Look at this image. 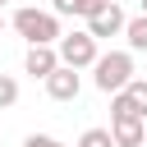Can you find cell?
I'll list each match as a JSON object with an SVG mask.
<instances>
[{
    "instance_id": "obj_1",
    "label": "cell",
    "mask_w": 147,
    "mask_h": 147,
    "mask_svg": "<svg viewBox=\"0 0 147 147\" xmlns=\"http://www.w3.org/2000/svg\"><path fill=\"white\" fill-rule=\"evenodd\" d=\"M14 32L28 37V46H55V41L64 37L55 9H18V14H14Z\"/></svg>"
},
{
    "instance_id": "obj_2",
    "label": "cell",
    "mask_w": 147,
    "mask_h": 147,
    "mask_svg": "<svg viewBox=\"0 0 147 147\" xmlns=\"http://www.w3.org/2000/svg\"><path fill=\"white\" fill-rule=\"evenodd\" d=\"M92 69H96L92 83H96L101 92H119V87H129V78H133V55H129V51H110V55H96Z\"/></svg>"
},
{
    "instance_id": "obj_3",
    "label": "cell",
    "mask_w": 147,
    "mask_h": 147,
    "mask_svg": "<svg viewBox=\"0 0 147 147\" xmlns=\"http://www.w3.org/2000/svg\"><path fill=\"white\" fill-rule=\"evenodd\" d=\"M55 51H60V64H69V69H87V64H96V37L83 28V32H64L60 41H55Z\"/></svg>"
},
{
    "instance_id": "obj_4",
    "label": "cell",
    "mask_w": 147,
    "mask_h": 147,
    "mask_svg": "<svg viewBox=\"0 0 147 147\" xmlns=\"http://www.w3.org/2000/svg\"><path fill=\"white\" fill-rule=\"evenodd\" d=\"M110 133H115V147H142L147 142L142 115H110Z\"/></svg>"
},
{
    "instance_id": "obj_5",
    "label": "cell",
    "mask_w": 147,
    "mask_h": 147,
    "mask_svg": "<svg viewBox=\"0 0 147 147\" xmlns=\"http://www.w3.org/2000/svg\"><path fill=\"white\" fill-rule=\"evenodd\" d=\"M124 23H129V18H124V9H119V5L110 0V5L101 9V14H92V18H87V32H92V37L101 41V37H115V32H124Z\"/></svg>"
},
{
    "instance_id": "obj_6",
    "label": "cell",
    "mask_w": 147,
    "mask_h": 147,
    "mask_svg": "<svg viewBox=\"0 0 147 147\" xmlns=\"http://www.w3.org/2000/svg\"><path fill=\"white\" fill-rule=\"evenodd\" d=\"M78 87H83V78H78V69H69V64H60V69L46 78L51 101H74V96H78Z\"/></svg>"
},
{
    "instance_id": "obj_7",
    "label": "cell",
    "mask_w": 147,
    "mask_h": 147,
    "mask_svg": "<svg viewBox=\"0 0 147 147\" xmlns=\"http://www.w3.org/2000/svg\"><path fill=\"white\" fill-rule=\"evenodd\" d=\"M23 69H28L32 78H51V74L60 69V51H55V46H28Z\"/></svg>"
},
{
    "instance_id": "obj_8",
    "label": "cell",
    "mask_w": 147,
    "mask_h": 147,
    "mask_svg": "<svg viewBox=\"0 0 147 147\" xmlns=\"http://www.w3.org/2000/svg\"><path fill=\"white\" fill-rule=\"evenodd\" d=\"M124 37H129V51H147V14L129 18L124 23Z\"/></svg>"
},
{
    "instance_id": "obj_9",
    "label": "cell",
    "mask_w": 147,
    "mask_h": 147,
    "mask_svg": "<svg viewBox=\"0 0 147 147\" xmlns=\"http://www.w3.org/2000/svg\"><path fill=\"white\" fill-rule=\"evenodd\" d=\"M78 147H115V133H110V129H87V133L78 138Z\"/></svg>"
},
{
    "instance_id": "obj_10",
    "label": "cell",
    "mask_w": 147,
    "mask_h": 147,
    "mask_svg": "<svg viewBox=\"0 0 147 147\" xmlns=\"http://www.w3.org/2000/svg\"><path fill=\"white\" fill-rule=\"evenodd\" d=\"M124 92L133 96V106H138V115L147 119V83H142V78H129V87H124Z\"/></svg>"
},
{
    "instance_id": "obj_11",
    "label": "cell",
    "mask_w": 147,
    "mask_h": 147,
    "mask_svg": "<svg viewBox=\"0 0 147 147\" xmlns=\"http://www.w3.org/2000/svg\"><path fill=\"white\" fill-rule=\"evenodd\" d=\"M14 101H18V83H14L9 74H0V110H9Z\"/></svg>"
},
{
    "instance_id": "obj_12",
    "label": "cell",
    "mask_w": 147,
    "mask_h": 147,
    "mask_svg": "<svg viewBox=\"0 0 147 147\" xmlns=\"http://www.w3.org/2000/svg\"><path fill=\"white\" fill-rule=\"evenodd\" d=\"M55 5V14H78V18H87V0H51Z\"/></svg>"
},
{
    "instance_id": "obj_13",
    "label": "cell",
    "mask_w": 147,
    "mask_h": 147,
    "mask_svg": "<svg viewBox=\"0 0 147 147\" xmlns=\"http://www.w3.org/2000/svg\"><path fill=\"white\" fill-rule=\"evenodd\" d=\"M23 147H64V142H60V138H51V133H32Z\"/></svg>"
},
{
    "instance_id": "obj_14",
    "label": "cell",
    "mask_w": 147,
    "mask_h": 147,
    "mask_svg": "<svg viewBox=\"0 0 147 147\" xmlns=\"http://www.w3.org/2000/svg\"><path fill=\"white\" fill-rule=\"evenodd\" d=\"M106 5H110V0H87V18H92V14H101Z\"/></svg>"
},
{
    "instance_id": "obj_15",
    "label": "cell",
    "mask_w": 147,
    "mask_h": 147,
    "mask_svg": "<svg viewBox=\"0 0 147 147\" xmlns=\"http://www.w3.org/2000/svg\"><path fill=\"white\" fill-rule=\"evenodd\" d=\"M138 5H142V14H147V0H138Z\"/></svg>"
},
{
    "instance_id": "obj_16",
    "label": "cell",
    "mask_w": 147,
    "mask_h": 147,
    "mask_svg": "<svg viewBox=\"0 0 147 147\" xmlns=\"http://www.w3.org/2000/svg\"><path fill=\"white\" fill-rule=\"evenodd\" d=\"M0 32H5V18H0Z\"/></svg>"
},
{
    "instance_id": "obj_17",
    "label": "cell",
    "mask_w": 147,
    "mask_h": 147,
    "mask_svg": "<svg viewBox=\"0 0 147 147\" xmlns=\"http://www.w3.org/2000/svg\"><path fill=\"white\" fill-rule=\"evenodd\" d=\"M0 9H5V0H0Z\"/></svg>"
}]
</instances>
